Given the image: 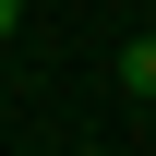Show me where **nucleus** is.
<instances>
[{"label":"nucleus","mask_w":156,"mask_h":156,"mask_svg":"<svg viewBox=\"0 0 156 156\" xmlns=\"http://www.w3.org/2000/svg\"><path fill=\"white\" fill-rule=\"evenodd\" d=\"M12 24H24V0H0V36H12Z\"/></svg>","instance_id":"obj_2"},{"label":"nucleus","mask_w":156,"mask_h":156,"mask_svg":"<svg viewBox=\"0 0 156 156\" xmlns=\"http://www.w3.org/2000/svg\"><path fill=\"white\" fill-rule=\"evenodd\" d=\"M120 84H132V96H156V36H132V48H120Z\"/></svg>","instance_id":"obj_1"}]
</instances>
